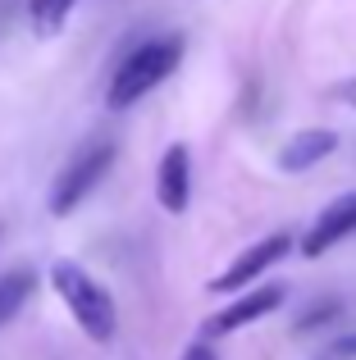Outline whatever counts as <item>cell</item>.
Instances as JSON below:
<instances>
[{
    "instance_id": "6",
    "label": "cell",
    "mask_w": 356,
    "mask_h": 360,
    "mask_svg": "<svg viewBox=\"0 0 356 360\" xmlns=\"http://www.w3.org/2000/svg\"><path fill=\"white\" fill-rule=\"evenodd\" d=\"M352 233H356V192L329 201L320 214H315V224L306 229V238H302V255H306V260H320L324 251H333L338 242H348Z\"/></svg>"
},
{
    "instance_id": "3",
    "label": "cell",
    "mask_w": 356,
    "mask_h": 360,
    "mask_svg": "<svg viewBox=\"0 0 356 360\" xmlns=\"http://www.w3.org/2000/svg\"><path fill=\"white\" fill-rule=\"evenodd\" d=\"M115 141H87V146L78 150V155L69 160V165L55 174L51 183V196H46V205H51L55 219H64V214H73L82 201H87L91 192L101 187V178L110 174V165H115Z\"/></svg>"
},
{
    "instance_id": "13",
    "label": "cell",
    "mask_w": 356,
    "mask_h": 360,
    "mask_svg": "<svg viewBox=\"0 0 356 360\" xmlns=\"http://www.w3.org/2000/svg\"><path fill=\"white\" fill-rule=\"evenodd\" d=\"M338 96H348V101H356V82H352V87H338Z\"/></svg>"
},
{
    "instance_id": "12",
    "label": "cell",
    "mask_w": 356,
    "mask_h": 360,
    "mask_svg": "<svg viewBox=\"0 0 356 360\" xmlns=\"http://www.w3.org/2000/svg\"><path fill=\"white\" fill-rule=\"evenodd\" d=\"M338 356H348V360H356V333H348V338H338V347H333Z\"/></svg>"
},
{
    "instance_id": "10",
    "label": "cell",
    "mask_w": 356,
    "mask_h": 360,
    "mask_svg": "<svg viewBox=\"0 0 356 360\" xmlns=\"http://www.w3.org/2000/svg\"><path fill=\"white\" fill-rule=\"evenodd\" d=\"M78 5H82V0H27L32 32H37V37H55L64 23H69V14H73Z\"/></svg>"
},
{
    "instance_id": "7",
    "label": "cell",
    "mask_w": 356,
    "mask_h": 360,
    "mask_svg": "<svg viewBox=\"0 0 356 360\" xmlns=\"http://www.w3.org/2000/svg\"><path fill=\"white\" fill-rule=\"evenodd\" d=\"M155 201L165 205V214H183L192 201V150L183 141H174L155 165Z\"/></svg>"
},
{
    "instance_id": "2",
    "label": "cell",
    "mask_w": 356,
    "mask_h": 360,
    "mask_svg": "<svg viewBox=\"0 0 356 360\" xmlns=\"http://www.w3.org/2000/svg\"><path fill=\"white\" fill-rule=\"evenodd\" d=\"M183 64V37H151L142 41L137 51H128V60L110 73V87H106V105L110 110H128L137 105L142 96H151L165 78Z\"/></svg>"
},
{
    "instance_id": "5",
    "label": "cell",
    "mask_w": 356,
    "mask_h": 360,
    "mask_svg": "<svg viewBox=\"0 0 356 360\" xmlns=\"http://www.w3.org/2000/svg\"><path fill=\"white\" fill-rule=\"evenodd\" d=\"M284 301H288V288H284V283L233 292V301H229V306H224L220 315H210V319H205V338H229V333H238V328H247V324H256V319L274 315V310L284 306Z\"/></svg>"
},
{
    "instance_id": "1",
    "label": "cell",
    "mask_w": 356,
    "mask_h": 360,
    "mask_svg": "<svg viewBox=\"0 0 356 360\" xmlns=\"http://www.w3.org/2000/svg\"><path fill=\"white\" fill-rule=\"evenodd\" d=\"M51 288H55V297L69 306L73 324H78L91 342H101V347L115 342L119 306H115V297H110L106 283H96L82 264H73V260H55L51 264Z\"/></svg>"
},
{
    "instance_id": "9",
    "label": "cell",
    "mask_w": 356,
    "mask_h": 360,
    "mask_svg": "<svg viewBox=\"0 0 356 360\" xmlns=\"http://www.w3.org/2000/svg\"><path fill=\"white\" fill-rule=\"evenodd\" d=\"M37 292V274L32 269H9L0 274V328L27 306V297Z\"/></svg>"
},
{
    "instance_id": "11",
    "label": "cell",
    "mask_w": 356,
    "mask_h": 360,
    "mask_svg": "<svg viewBox=\"0 0 356 360\" xmlns=\"http://www.w3.org/2000/svg\"><path fill=\"white\" fill-rule=\"evenodd\" d=\"M183 360H220V356H215V352H210L205 342H192V347L183 352Z\"/></svg>"
},
{
    "instance_id": "4",
    "label": "cell",
    "mask_w": 356,
    "mask_h": 360,
    "mask_svg": "<svg viewBox=\"0 0 356 360\" xmlns=\"http://www.w3.org/2000/svg\"><path fill=\"white\" fill-rule=\"evenodd\" d=\"M288 251H293V238H288V233H269V238L251 242L247 251H238V260H233L224 274H215L205 292H215V297H233V292L251 288L256 278H265V274L274 269V264L284 260Z\"/></svg>"
},
{
    "instance_id": "8",
    "label": "cell",
    "mask_w": 356,
    "mask_h": 360,
    "mask_svg": "<svg viewBox=\"0 0 356 360\" xmlns=\"http://www.w3.org/2000/svg\"><path fill=\"white\" fill-rule=\"evenodd\" d=\"M333 150H338V132L333 128H306V132H297V137H288L284 146H279V169H284V174H306V169H315L320 160H329Z\"/></svg>"
}]
</instances>
